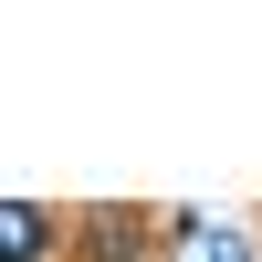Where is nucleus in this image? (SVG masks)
Listing matches in <instances>:
<instances>
[{"label": "nucleus", "mask_w": 262, "mask_h": 262, "mask_svg": "<svg viewBox=\"0 0 262 262\" xmlns=\"http://www.w3.org/2000/svg\"><path fill=\"white\" fill-rule=\"evenodd\" d=\"M200 262H242V242H221V252H200Z\"/></svg>", "instance_id": "obj_2"}, {"label": "nucleus", "mask_w": 262, "mask_h": 262, "mask_svg": "<svg viewBox=\"0 0 262 262\" xmlns=\"http://www.w3.org/2000/svg\"><path fill=\"white\" fill-rule=\"evenodd\" d=\"M63 252V221L32 200H0V262H53Z\"/></svg>", "instance_id": "obj_1"}]
</instances>
